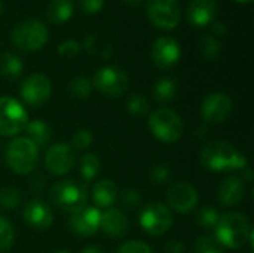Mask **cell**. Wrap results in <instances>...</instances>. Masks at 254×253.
Returning <instances> with one entry per match:
<instances>
[{
    "instance_id": "603a6c76",
    "label": "cell",
    "mask_w": 254,
    "mask_h": 253,
    "mask_svg": "<svg viewBox=\"0 0 254 253\" xmlns=\"http://www.w3.org/2000/svg\"><path fill=\"white\" fill-rule=\"evenodd\" d=\"M74 4L71 0H52L48 4L46 15L54 24H64L73 16Z\"/></svg>"
},
{
    "instance_id": "277c9868",
    "label": "cell",
    "mask_w": 254,
    "mask_h": 253,
    "mask_svg": "<svg viewBox=\"0 0 254 253\" xmlns=\"http://www.w3.org/2000/svg\"><path fill=\"white\" fill-rule=\"evenodd\" d=\"M4 160L7 167L16 174L31 173L39 163V149L27 137H16L6 146Z\"/></svg>"
},
{
    "instance_id": "7a4b0ae2",
    "label": "cell",
    "mask_w": 254,
    "mask_h": 253,
    "mask_svg": "<svg viewBox=\"0 0 254 253\" xmlns=\"http://www.w3.org/2000/svg\"><path fill=\"white\" fill-rule=\"evenodd\" d=\"M252 225L246 215L238 212H231L222 215L217 227L214 228V237L220 242L223 248L240 249L243 248L252 236Z\"/></svg>"
},
{
    "instance_id": "b9f144b4",
    "label": "cell",
    "mask_w": 254,
    "mask_h": 253,
    "mask_svg": "<svg viewBox=\"0 0 254 253\" xmlns=\"http://www.w3.org/2000/svg\"><path fill=\"white\" fill-rule=\"evenodd\" d=\"M45 186V177L43 176H36L31 182H30V188L33 189V192H40Z\"/></svg>"
},
{
    "instance_id": "c3c4849f",
    "label": "cell",
    "mask_w": 254,
    "mask_h": 253,
    "mask_svg": "<svg viewBox=\"0 0 254 253\" xmlns=\"http://www.w3.org/2000/svg\"><path fill=\"white\" fill-rule=\"evenodd\" d=\"M1 12H3V3L0 1V15H1Z\"/></svg>"
},
{
    "instance_id": "8d00e7d4",
    "label": "cell",
    "mask_w": 254,
    "mask_h": 253,
    "mask_svg": "<svg viewBox=\"0 0 254 253\" xmlns=\"http://www.w3.org/2000/svg\"><path fill=\"white\" fill-rule=\"evenodd\" d=\"M149 176H150V180H152L153 183H156V185H164V183L170 182V179H171L173 174H171V170H170L168 166H165V164H158V166L152 167Z\"/></svg>"
},
{
    "instance_id": "ba28073f",
    "label": "cell",
    "mask_w": 254,
    "mask_h": 253,
    "mask_svg": "<svg viewBox=\"0 0 254 253\" xmlns=\"http://www.w3.org/2000/svg\"><path fill=\"white\" fill-rule=\"evenodd\" d=\"M91 84L100 94L116 98L128 89L129 78L127 72L118 66H104L95 72Z\"/></svg>"
},
{
    "instance_id": "52a82bcc",
    "label": "cell",
    "mask_w": 254,
    "mask_h": 253,
    "mask_svg": "<svg viewBox=\"0 0 254 253\" xmlns=\"http://www.w3.org/2000/svg\"><path fill=\"white\" fill-rule=\"evenodd\" d=\"M28 121V113L18 100L7 95L0 97V136L12 137L22 133Z\"/></svg>"
},
{
    "instance_id": "d590c367",
    "label": "cell",
    "mask_w": 254,
    "mask_h": 253,
    "mask_svg": "<svg viewBox=\"0 0 254 253\" xmlns=\"http://www.w3.org/2000/svg\"><path fill=\"white\" fill-rule=\"evenodd\" d=\"M119 200L125 209H137L141 203V195L134 188H125L119 194Z\"/></svg>"
},
{
    "instance_id": "5b68a950",
    "label": "cell",
    "mask_w": 254,
    "mask_h": 253,
    "mask_svg": "<svg viewBox=\"0 0 254 253\" xmlns=\"http://www.w3.org/2000/svg\"><path fill=\"white\" fill-rule=\"evenodd\" d=\"M183 121L171 109H156L149 116V130L155 139L164 143H176L183 136Z\"/></svg>"
},
{
    "instance_id": "2e32d148",
    "label": "cell",
    "mask_w": 254,
    "mask_h": 253,
    "mask_svg": "<svg viewBox=\"0 0 254 253\" xmlns=\"http://www.w3.org/2000/svg\"><path fill=\"white\" fill-rule=\"evenodd\" d=\"M182 48L179 42L170 36L158 37L152 46V60L159 69H171L180 60Z\"/></svg>"
},
{
    "instance_id": "3957f363",
    "label": "cell",
    "mask_w": 254,
    "mask_h": 253,
    "mask_svg": "<svg viewBox=\"0 0 254 253\" xmlns=\"http://www.w3.org/2000/svg\"><path fill=\"white\" fill-rule=\"evenodd\" d=\"M49 200L57 209L67 213H76L86 206L88 192L82 183L73 179H65L55 182L51 186Z\"/></svg>"
},
{
    "instance_id": "681fc988",
    "label": "cell",
    "mask_w": 254,
    "mask_h": 253,
    "mask_svg": "<svg viewBox=\"0 0 254 253\" xmlns=\"http://www.w3.org/2000/svg\"><path fill=\"white\" fill-rule=\"evenodd\" d=\"M54 253H68L67 251H57V252H54Z\"/></svg>"
},
{
    "instance_id": "83f0119b",
    "label": "cell",
    "mask_w": 254,
    "mask_h": 253,
    "mask_svg": "<svg viewBox=\"0 0 254 253\" xmlns=\"http://www.w3.org/2000/svg\"><path fill=\"white\" fill-rule=\"evenodd\" d=\"M220 49H222V45L219 42V39L216 36H211V34H207V36H202L201 40H199V52L204 58L207 60H214L219 57L220 54Z\"/></svg>"
},
{
    "instance_id": "ac0fdd59",
    "label": "cell",
    "mask_w": 254,
    "mask_h": 253,
    "mask_svg": "<svg viewBox=\"0 0 254 253\" xmlns=\"http://www.w3.org/2000/svg\"><path fill=\"white\" fill-rule=\"evenodd\" d=\"M246 192H247L246 182L238 176H231L220 183L217 189V200L225 207H234L244 200Z\"/></svg>"
},
{
    "instance_id": "f546056e",
    "label": "cell",
    "mask_w": 254,
    "mask_h": 253,
    "mask_svg": "<svg viewBox=\"0 0 254 253\" xmlns=\"http://www.w3.org/2000/svg\"><path fill=\"white\" fill-rule=\"evenodd\" d=\"M68 91H70L71 97L82 100V98L89 97V94L92 91V84L85 76H76L71 79V82L68 85Z\"/></svg>"
},
{
    "instance_id": "5bb4252c",
    "label": "cell",
    "mask_w": 254,
    "mask_h": 253,
    "mask_svg": "<svg viewBox=\"0 0 254 253\" xmlns=\"http://www.w3.org/2000/svg\"><path fill=\"white\" fill-rule=\"evenodd\" d=\"M101 212L95 206H85L76 213H71L68 219L70 231L80 237H91L100 230Z\"/></svg>"
},
{
    "instance_id": "ffe728a7",
    "label": "cell",
    "mask_w": 254,
    "mask_h": 253,
    "mask_svg": "<svg viewBox=\"0 0 254 253\" xmlns=\"http://www.w3.org/2000/svg\"><path fill=\"white\" fill-rule=\"evenodd\" d=\"M129 227L128 218L124 215L122 210L119 209H107L104 213H101L100 219V230L109 236V237H122L127 234Z\"/></svg>"
},
{
    "instance_id": "d6a6232c",
    "label": "cell",
    "mask_w": 254,
    "mask_h": 253,
    "mask_svg": "<svg viewBox=\"0 0 254 253\" xmlns=\"http://www.w3.org/2000/svg\"><path fill=\"white\" fill-rule=\"evenodd\" d=\"M127 109L134 116H143L149 112V101L141 94H132L127 100Z\"/></svg>"
},
{
    "instance_id": "bcb514c9",
    "label": "cell",
    "mask_w": 254,
    "mask_h": 253,
    "mask_svg": "<svg viewBox=\"0 0 254 253\" xmlns=\"http://www.w3.org/2000/svg\"><path fill=\"white\" fill-rule=\"evenodd\" d=\"M124 3H127L128 6H137V4H140L141 3V0H122Z\"/></svg>"
},
{
    "instance_id": "e0dca14e",
    "label": "cell",
    "mask_w": 254,
    "mask_h": 253,
    "mask_svg": "<svg viewBox=\"0 0 254 253\" xmlns=\"http://www.w3.org/2000/svg\"><path fill=\"white\" fill-rule=\"evenodd\" d=\"M22 216H24L25 224L37 231L48 230L54 222V215H52V209L49 207V204L37 198L25 204L22 210Z\"/></svg>"
},
{
    "instance_id": "f6af8a7d",
    "label": "cell",
    "mask_w": 254,
    "mask_h": 253,
    "mask_svg": "<svg viewBox=\"0 0 254 253\" xmlns=\"http://www.w3.org/2000/svg\"><path fill=\"white\" fill-rule=\"evenodd\" d=\"M241 179L243 180H247V182H252L253 180V173H252V170L249 167L243 170V177Z\"/></svg>"
},
{
    "instance_id": "60d3db41",
    "label": "cell",
    "mask_w": 254,
    "mask_h": 253,
    "mask_svg": "<svg viewBox=\"0 0 254 253\" xmlns=\"http://www.w3.org/2000/svg\"><path fill=\"white\" fill-rule=\"evenodd\" d=\"M165 253H185L186 251V248H185V245L182 243V242H179V240H171V242H168L167 245H165Z\"/></svg>"
},
{
    "instance_id": "484cf974",
    "label": "cell",
    "mask_w": 254,
    "mask_h": 253,
    "mask_svg": "<svg viewBox=\"0 0 254 253\" xmlns=\"http://www.w3.org/2000/svg\"><path fill=\"white\" fill-rule=\"evenodd\" d=\"M100 169H101V163L95 154H85L80 158V176L83 182H89L95 179L97 174L100 173Z\"/></svg>"
},
{
    "instance_id": "44dd1931",
    "label": "cell",
    "mask_w": 254,
    "mask_h": 253,
    "mask_svg": "<svg viewBox=\"0 0 254 253\" xmlns=\"http://www.w3.org/2000/svg\"><path fill=\"white\" fill-rule=\"evenodd\" d=\"M118 198V188L116 185L109 180H100L92 188V200L97 209H109Z\"/></svg>"
},
{
    "instance_id": "d4e9b609",
    "label": "cell",
    "mask_w": 254,
    "mask_h": 253,
    "mask_svg": "<svg viewBox=\"0 0 254 253\" xmlns=\"http://www.w3.org/2000/svg\"><path fill=\"white\" fill-rule=\"evenodd\" d=\"M179 85L173 78H162L153 86V97L159 103H168L176 98Z\"/></svg>"
},
{
    "instance_id": "7dc6e473",
    "label": "cell",
    "mask_w": 254,
    "mask_h": 253,
    "mask_svg": "<svg viewBox=\"0 0 254 253\" xmlns=\"http://www.w3.org/2000/svg\"><path fill=\"white\" fill-rule=\"evenodd\" d=\"M237 1H240V3H250L252 0H237Z\"/></svg>"
},
{
    "instance_id": "7bdbcfd3",
    "label": "cell",
    "mask_w": 254,
    "mask_h": 253,
    "mask_svg": "<svg viewBox=\"0 0 254 253\" xmlns=\"http://www.w3.org/2000/svg\"><path fill=\"white\" fill-rule=\"evenodd\" d=\"M211 24H213V25H211V27H213V33H214L216 36L220 37V36H225V34H226L228 28H226V25H225L222 21H213Z\"/></svg>"
},
{
    "instance_id": "7c38bea8",
    "label": "cell",
    "mask_w": 254,
    "mask_h": 253,
    "mask_svg": "<svg viewBox=\"0 0 254 253\" xmlns=\"http://www.w3.org/2000/svg\"><path fill=\"white\" fill-rule=\"evenodd\" d=\"M76 163L74 151L67 143H55L48 148L45 155V169L54 176L67 174Z\"/></svg>"
},
{
    "instance_id": "f1b7e54d",
    "label": "cell",
    "mask_w": 254,
    "mask_h": 253,
    "mask_svg": "<svg viewBox=\"0 0 254 253\" xmlns=\"http://www.w3.org/2000/svg\"><path fill=\"white\" fill-rule=\"evenodd\" d=\"M21 204V194L13 186L0 188V209L13 210Z\"/></svg>"
},
{
    "instance_id": "1f68e13d",
    "label": "cell",
    "mask_w": 254,
    "mask_h": 253,
    "mask_svg": "<svg viewBox=\"0 0 254 253\" xmlns=\"http://www.w3.org/2000/svg\"><path fill=\"white\" fill-rule=\"evenodd\" d=\"M15 231L12 224L0 215V253L7 252L13 246Z\"/></svg>"
},
{
    "instance_id": "836d02e7",
    "label": "cell",
    "mask_w": 254,
    "mask_h": 253,
    "mask_svg": "<svg viewBox=\"0 0 254 253\" xmlns=\"http://www.w3.org/2000/svg\"><path fill=\"white\" fill-rule=\"evenodd\" d=\"M85 48H86L89 52L97 54V55H101V57H104V58L110 57V54H112V46H110L109 43H104V42L98 40L97 36H94V34H89V36L85 39Z\"/></svg>"
},
{
    "instance_id": "cb8c5ba5",
    "label": "cell",
    "mask_w": 254,
    "mask_h": 253,
    "mask_svg": "<svg viewBox=\"0 0 254 253\" xmlns=\"http://www.w3.org/2000/svg\"><path fill=\"white\" fill-rule=\"evenodd\" d=\"M22 61L18 55L13 52H3L0 55V75L4 79L15 81L21 76L22 73Z\"/></svg>"
},
{
    "instance_id": "6da1fadb",
    "label": "cell",
    "mask_w": 254,
    "mask_h": 253,
    "mask_svg": "<svg viewBox=\"0 0 254 253\" xmlns=\"http://www.w3.org/2000/svg\"><path fill=\"white\" fill-rule=\"evenodd\" d=\"M201 163L205 169L214 173L244 170L249 166L247 158L225 140L207 143L201 151Z\"/></svg>"
},
{
    "instance_id": "e575fe53",
    "label": "cell",
    "mask_w": 254,
    "mask_h": 253,
    "mask_svg": "<svg viewBox=\"0 0 254 253\" xmlns=\"http://www.w3.org/2000/svg\"><path fill=\"white\" fill-rule=\"evenodd\" d=\"M92 142H94L92 133L89 130H86V128H80L71 137L70 146L73 148V151H85L92 145Z\"/></svg>"
},
{
    "instance_id": "4fadbf2b",
    "label": "cell",
    "mask_w": 254,
    "mask_h": 253,
    "mask_svg": "<svg viewBox=\"0 0 254 253\" xmlns=\"http://www.w3.org/2000/svg\"><path fill=\"white\" fill-rule=\"evenodd\" d=\"M52 92V85L48 76L42 73H34L28 76L21 85V97L22 100L33 107H39L45 104Z\"/></svg>"
},
{
    "instance_id": "74e56055",
    "label": "cell",
    "mask_w": 254,
    "mask_h": 253,
    "mask_svg": "<svg viewBox=\"0 0 254 253\" xmlns=\"http://www.w3.org/2000/svg\"><path fill=\"white\" fill-rule=\"evenodd\" d=\"M80 49H82V46H80V43H79L77 40L68 39V40H64V42L60 43V46H58V54L63 55V57L71 58V57L79 55Z\"/></svg>"
},
{
    "instance_id": "30bf717a",
    "label": "cell",
    "mask_w": 254,
    "mask_h": 253,
    "mask_svg": "<svg viewBox=\"0 0 254 253\" xmlns=\"http://www.w3.org/2000/svg\"><path fill=\"white\" fill-rule=\"evenodd\" d=\"M140 225L149 236H164L173 225L171 210L162 203H149L141 210Z\"/></svg>"
},
{
    "instance_id": "9c48e42d",
    "label": "cell",
    "mask_w": 254,
    "mask_h": 253,
    "mask_svg": "<svg viewBox=\"0 0 254 253\" xmlns=\"http://www.w3.org/2000/svg\"><path fill=\"white\" fill-rule=\"evenodd\" d=\"M146 15L155 27L171 30L182 19V6L179 0H147Z\"/></svg>"
},
{
    "instance_id": "ee69618b",
    "label": "cell",
    "mask_w": 254,
    "mask_h": 253,
    "mask_svg": "<svg viewBox=\"0 0 254 253\" xmlns=\"http://www.w3.org/2000/svg\"><path fill=\"white\" fill-rule=\"evenodd\" d=\"M82 253H106V251L98 246H88L82 251Z\"/></svg>"
},
{
    "instance_id": "ab89813d",
    "label": "cell",
    "mask_w": 254,
    "mask_h": 253,
    "mask_svg": "<svg viewBox=\"0 0 254 253\" xmlns=\"http://www.w3.org/2000/svg\"><path fill=\"white\" fill-rule=\"evenodd\" d=\"M79 6L85 13H97L103 9L104 0H79Z\"/></svg>"
},
{
    "instance_id": "4dcf8cb0",
    "label": "cell",
    "mask_w": 254,
    "mask_h": 253,
    "mask_svg": "<svg viewBox=\"0 0 254 253\" xmlns=\"http://www.w3.org/2000/svg\"><path fill=\"white\" fill-rule=\"evenodd\" d=\"M193 253H225V248L216 237L202 236L196 240L193 246Z\"/></svg>"
},
{
    "instance_id": "7402d4cb",
    "label": "cell",
    "mask_w": 254,
    "mask_h": 253,
    "mask_svg": "<svg viewBox=\"0 0 254 253\" xmlns=\"http://www.w3.org/2000/svg\"><path fill=\"white\" fill-rule=\"evenodd\" d=\"M27 133V139H30L37 149H43L49 145L51 139H52V131L51 127L43 121V119H34V121H28L25 130Z\"/></svg>"
},
{
    "instance_id": "d6986e66",
    "label": "cell",
    "mask_w": 254,
    "mask_h": 253,
    "mask_svg": "<svg viewBox=\"0 0 254 253\" xmlns=\"http://www.w3.org/2000/svg\"><path fill=\"white\" fill-rule=\"evenodd\" d=\"M217 1L216 0H192L188 6V21L195 27H205L216 19Z\"/></svg>"
},
{
    "instance_id": "4316f807",
    "label": "cell",
    "mask_w": 254,
    "mask_h": 253,
    "mask_svg": "<svg viewBox=\"0 0 254 253\" xmlns=\"http://www.w3.org/2000/svg\"><path fill=\"white\" fill-rule=\"evenodd\" d=\"M219 219H220L219 212L214 207H210V206H205V207L199 209V212L196 213V224L204 230L214 231V228L219 224Z\"/></svg>"
},
{
    "instance_id": "8fae6325",
    "label": "cell",
    "mask_w": 254,
    "mask_h": 253,
    "mask_svg": "<svg viewBox=\"0 0 254 253\" xmlns=\"http://www.w3.org/2000/svg\"><path fill=\"white\" fill-rule=\"evenodd\" d=\"M232 109L234 101L228 94L211 92L201 104V115L207 124H222L231 116Z\"/></svg>"
},
{
    "instance_id": "8992f818",
    "label": "cell",
    "mask_w": 254,
    "mask_h": 253,
    "mask_svg": "<svg viewBox=\"0 0 254 253\" xmlns=\"http://www.w3.org/2000/svg\"><path fill=\"white\" fill-rule=\"evenodd\" d=\"M48 37H49V33H48L46 25L36 18H30V19L19 22L12 30V34H10L13 46H16L21 51H28V52L42 49L46 45Z\"/></svg>"
},
{
    "instance_id": "f35d334b",
    "label": "cell",
    "mask_w": 254,
    "mask_h": 253,
    "mask_svg": "<svg viewBox=\"0 0 254 253\" xmlns=\"http://www.w3.org/2000/svg\"><path fill=\"white\" fill-rule=\"evenodd\" d=\"M118 253H153L152 248L147 246L143 242H137V240H131L124 243L119 249Z\"/></svg>"
},
{
    "instance_id": "9a60e30c",
    "label": "cell",
    "mask_w": 254,
    "mask_h": 253,
    "mask_svg": "<svg viewBox=\"0 0 254 253\" xmlns=\"http://www.w3.org/2000/svg\"><path fill=\"white\" fill-rule=\"evenodd\" d=\"M199 201L198 191L189 183H176L167 194L168 209L177 213H190Z\"/></svg>"
}]
</instances>
